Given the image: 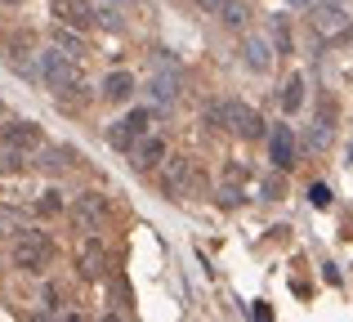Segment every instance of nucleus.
<instances>
[{"mask_svg":"<svg viewBox=\"0 0 353 322\" xmlns=\"http://www.w3.org/2000/svg\"><path fill=\"white\" fill-rule=\"evenodd\" d=\"M206 121L219 125V130L237 134V139H259L264 134V121L250 103H237V99H224V103H210L206 108Z\"/></svg>","mask_w":353,"mask_h":322,"instance_id":"f257e3e1","label":"nucleus"},{"mask_svg":"<svg viewBox=\"0 0 353 322\" xmlns=\"http://www.w3.org/2000/svg\"><path fill=\"white\" fill-rule=\"evenodd\" d=\"M41 77H45V85H50L59 99H77L81 90H85V77H81L77 59H72V54H59V45L41 59Z\"/></svg>","mask_w":353,"mask_h":322,"instance_id":"f03ea898","label":"nucleus"},{"mask_svg":"<svg viewBox=\"0 0 353 322\" xmlns=\"http://www.w3.org/2000/svg\"><path fill=\"white\" fill-rule=\"evenodd\" d=\"M50 260H54L50 233H41V228H23L18 242H14V264L23 273H45V269H50Z\"/></svg>","mask_w":353,"mask_h":322,"instance_id":"7ed1b4c3","label":"nucleus"},{"mask_svg":"<svg viewBox=\"0 0 353 322\" xmlns=\"http://www.w3.org/2000/svg\"><path fill=\"white\" fill-rule=\"evenodd\" d=\"M309 23L322 41H340V36L353 32V18L340 0H318V5H309Z\"/></svg>","mask_w":353,"mask_h":322,"instance_id":"20e7f679","label":"nucleus"},{"mask_svg":"<svg viewBox=\"0 0 353 322\" xmlns=\"http://www.w3.org/2000/svg\"><path fill=\"white\" fill-rule=\"evenodd\" d=\"M197 188V165L188 157H165L161 161V192L165 197H188Z\"/></svg>","mask_w":353,"mask_h":322,"instance_id":"39448f33","label":"nucleus"},{"mask_svg":"<svg viewBox=\"0 0 353 322\" xmlns=\"http://www.w3.org/2000/svg\"><path fill=\"white\" fill-rule=\"evenodd\" d=\"M148 125H152V112L134 108L130 117H121V121H112V130H108V143H112L117 152H130V148H134V143L148 134Z\"/></svg>","mask_w":353,"mask_h":322,"instance_id":"423d86ee","label":"nucleus"},{"mask_svg":"<svg viewBox=\"0 0 353 322\" xmlns=\"http://www.w3.org/2000/svg\"><path fill=\"white\" fill-rule=\"evenodd\" d=\"M72 224H77L81 233H103V224H108V197H99V192H81L77 206H72Z\"/></svg>","mask_w":353,"mask_h":322,"instance_id":"0eeeda50","label":"nucleus"},{"mask_svg":"<svg viewBox=\"0 0 353 322\" xmlns=\"http://www.w3.org/2000/svg\"><path fill=\"white\" fill-rule=\"evenodd\" d=\"M77 273L85 282L108 278V251H103V242H99L94 233H85V242H81V251H77Z\"/></svg>","mask_w":353,"mask_h":322,"instance_id":"6e6552de","label":"nucleus"},{"mask_svg":"<svg viewBox=\"0 0 353 322\" xmlns=\"http://www.w3.org/2000/svg\"><path fill=\"white\" fill-rule=\"evenodd\" d=\"M54 18H59V23H68V27H90L99 18V9H94V0H54Z\"/></svg>","mask_w":353,"mask_h":322,"instance_id":"1a4fd4ad","label":"nucleus"},{"mask_svg":"<svg viewBox=\"0 0 353 322\" xmlns=\"http://www.w3.org/2000/svg\"><path fill=\"white\" fill-rule=\"evenodd\" d=\"M268 161L277 170H291L295 165V130L291 125H273V134H268Z\"/></svg>","mask_w":353,"mask_h":322,"instance_id":"9d476101","label":"nucleus"},{"mask_svg":"<svg viewBox=\"0 0 353 322\" xmlns=\"http://www.w3.org/2000/svg\"><path fill=\"white\" fill-rule=\"evenodd\" d=\"M5 143L9 148H23V152H32V148H41V125L36 121H9L5 125Z\"/></svg>","mask_w":353,"mask_h":322,"instance_id":"9b49d317","label":"nucleus"},{"mask_svg":"<svg viewBox=\"0 0 353 322\" xmlns=\"http://www.w3.org/2000/svg\"><path fill=\"white\" fill-rule=\"evenodd\" d=\"M241 59H246L250 72H268V68H273V54H268V41H264V36H246Z\"/></svg>","mask_w":353,"mask_h":322,"instance_id":"f8f14e48","label":"nucleus"},{"mask_svg":"<svg viewBox=\"0 0 353 322\" xmlns=\"http://www.w3.org/2000/svg\"><path fill=\"white\" fill-rule=\"evenodd\" d=\"M130 152H134V165H143V170H148V165H161V161H165V143L157 139V134H143V139H139Z\"/></svg>","mask_w":353,"mask_h":322,"instance_id":"ddd939ff","label":"nucleus"},{"mask_svg":"<svg viewBox=\"0 0 353 322\" xmlns=\"http://www.w3.org/2000/svg\"><path fill=\"white\" fill-rule=\"evenodd\" d=\"M130 94H134V77H130V72H108L103 77V99L108 103H125Z\"/></svg>","mask_w":353,"mask_h":322,"instance_id":"4468645a","label":"nucleus"},{"mask_svg":"<svg viewBox=\"0 0 353 322\" xmlns=\"http://www.w3.org/2000/svg\"><path fill=\"white\" fill-rule=\"evenodd\" d=\"M148 90H152V99H157V103H165V108H170L174 99H179V72H170V77H165V72H157Z\"/></svg>","mask_w":353,"mask_h":322,"instance_id":"2eb2a0df","label":"nucleus"},{"mask_svg":"<svg viewBox=\"0 0 353 322\" xmlns=\"http://www.w3.org/2000/svg\"><path fill=\"white\" fill-rule=\"evenodd\" d=\"M331 121H336V108H322L318 112V121H313V134H309V148H327L331 143Z\"/></svg>","mask_w":353,"mask_h":322,"instance_id":"dca6fc26","label":"nucleus"},{"mask_svg":"<svg viewBox=\"0 0 353 322\" xmlns=\"http://www.w3.org/2000/svg\"><path fill=\"white\" fill-rule=\"evenodd\" d=\"M304 108V77H291L282 85V112H300Z\"/></svg>","mask_w":353,"mask_h":322,"instance_id":"f3484780","label":"nucleus"},{"mask_svg":"<svg viewBox=\"0 0 353 322\" xmlns=\"http://www.w3.org/2000/svg\"><path fill=\"white\" fill-rule=\"evenodd\" d=\"M219 18H224V27H246L250 23V5L246 0H228V5L219 9Z\"/></svg>","mask_w":353,"mask_h":322,"instance_id":"a211bd4d","label":"nucleus"},{"mask_svg":"<svg viewBox=\"0 0 353 322\" xmlns=\"http://www.w3.org/2000/svg\"><path fill=\"white\" fill-rule=\"evenodd\" d=\"M41 165H45V170H63V165H72V148H45L41 152Z\"/></svg>","mask_w":353,"mask_h":322,"instance_id":"6ab92c4d","label":"nucleus"},{"mask_svg":"<svg viewBox=\"0 0 353 322\" xmlns=\"http://www.w3.org/2000/svg\"><path fill=\"white\" fill-rule=\"evenodd\" d=\"M273 41H277V54H291V27H286V18H273Z\"/></svg>","mask_w":353,"mask_h":322,"instance_id":"aec40b11","label":"nucleus"},{"mask_svg":"<svg viewBox=\"0 0 353 322\" xmlns=\"http://www.w3.org/2000/svg\"><path fill=\"white\" fill-rule=\"evenodd\" d=\"M36 210H41V215H54V210H63V192H41V201H36Z\"/></svg>","mask_w":353,"mask_h":322,"instance_id":"412c9836","label":"nucleus"},{"mask_svg":"<svg viewBox=\"0 0 353 322\" xmlns=\"http://www.w3.org/2000/svg\"><path fill=\"white\" fill-rule=\"evenodd\" d=\"M309 201H313L318 210H327V206H331V188H327V183H313V188H309Z\"/></svg>","mask_w":353,"mask_h":322,"instance_id":"4be33fe9","label":"nucleus"},{"mask_svg":"<svg viewBox=\"0 0 353 322\" xmlns=\"http://www.w3.org/2000/svg\"><path fill=\"white\" fill-rule=\"evenodd\" d=\"M0 170H23V157H18V148H5V152H0Z\"/></svg>","mask_w":353,"mask_h":322,"instance_id":"5701e85b","label":"nucleus"},{"mask_svg":"<svg viewBox=\"0 0 353 322\" xmlns=\"http://www.w3.org/2000/svg\"><path fill=\"white\" fill-rule=\"evenodd\" d=\"M197 5H201V9H210V14H219V9H224L228 0H197Z\"/></svg>","mask_w":353,"mask_h":322,"instance_id":"b1692460","label":"nucleus"},{"mask_svg":"<svg viewBox=\"0 0 353 322\" xmlns=\"http://www.w3.org/2000/svg\"><path fill=\"white\" fill-rule=\"evenodd\" d=\"M291 5H309V0H291Z\"/></svg>","mask_w":353,"mask_h":322,"instance_id":"393cba45","label":"nucleus"},{"mask_svg":"<svg viewBox=\"0 0 353 322\" xmlns=\"http://www.w3.org/2000/svg\"><path fill=\"white\" fill-rule=\"evenodd\" d=\"M5 5H18V0H5Z\"/></svg>","mask_w":353,"mask_h":322,"instance_id":"a878e982","label":"nucleus"},{"mask_svg":"<svg viewBox=\"0 0 353 322\" xmlns=\"http://www.w3.org/2000/svg\"><path fill=\"white\" fill-rule=\"evenodd\" d=\"M349 161H353V148H349Z\"/></svg>","mask_w":353,"mask_h":322,"instance_id":"bb28decb","label":"nucleus"},{"mask_svg":"<svg viewBox=\"0 0 353 322\" xmlns=\"http://www.w3.org/2000/svg\"><path fill=\"white\" fill-rule=\"evenodd\" d=\"M0 112H5V103H0Z\"/></svg>","mask_w":353,"mask_h":322,"instance_id":"cd10ccee","label":"nucleus"}]
</instances>
